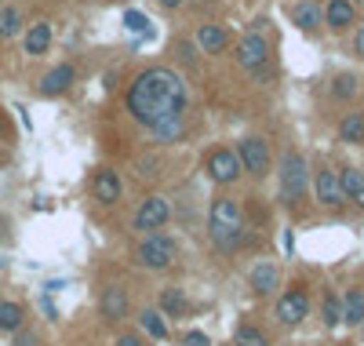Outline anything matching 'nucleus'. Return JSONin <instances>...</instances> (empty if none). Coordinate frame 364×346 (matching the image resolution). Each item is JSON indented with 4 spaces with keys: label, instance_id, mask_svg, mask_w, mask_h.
I'll return each mask as SVG.
<instances>
[{
    "label": "nucleus",
    "instance_id": "nucleus-26",
    "mask_svg": "<svg viewBox=\"0 0 364 346\" xmlns=\"http://www.w3.org/2000/svg\"><path fill=\"white\" fill-rule=\"evenodd\" d=\"M233 346H269L266 332L262 328H252V325H240L237 335H233Z\"/></svg>",
    "mask_w": 364,
    "mask_h": 346
},
{
    "label": "nucleus",
    "instance_id": "nucleus-5",
    "mask_svg": "<svg viewBox=\"0 0 364 346\" xmlns=\"http://www.w3.org/2000/svg\"><path fill=\"white\" fill-rule=\"evenodd\" d=\"M204 172L211 175V182H219V186H233L240 175H245L237 150H230V146L211 150V153H208V161H204Z\"/></svg>",
    "mask_w": 364,
    "mask_h": 346
},
{
    "label": "nucleus",
    "instance_id": "nucleus-3",
    "mask_svg": "<svg viewBox=\"0 0 364 346\" xmlns=\"http://www.w3.org/2000/svg\"><path fill=\"white\" fill-rule=\"evenodd\" d=\"M175 259H178V244H175V237H168L161 230L146 234L139 241V248H135V263L146 266V270H168Z\"/></svg>",
    "mask_w": 364,
    "mask_h": 346
},
{
    "label": "nucleus",
    "instance_id": "nucleus-23",
    "mask_svg": "<svg viewBox=\"0 0 364 346\" xmlns=\"http://www.w3.org/2000/svg\"><path fill=\"white\" fill-rule=\"evenodd\" d=\"M186 310H190V303H186V295H182L178 288H164L161 292V313L164 318H182Z\"/></svg>",
    "mask_w": 364,
    "mask_h": 346
},
{
    "label": "nucleus",
    "instance_id": "nucleus-9",
    "mask_svg": "<svg viewBox=\"0 0 364 346\" xmlns=\"http://www.w3.org/2000/svg\"><path fill=\"white\" fill-rule=\"evenodd\" d=\"M237 157H240V168H245L248 175L262 179L269 172V142H262V139H245L240 150H237Z\"/></svg>",
    "mask_w": 364,
    "mask_h": 346
},
{
    "label": "nucleus",
    "instance_id": "nucleus-22",
    "mask_svg": "<svg viewBox=\"0 0 364 346\" xmlns=\"http://www.w3.org/2000/svg\"><path fill=\"white\" fill-rule=\"evenodd\" d=\"M343 321L364 325V292L360 288H350L346 292V299H343Z\"/></svg>",
    "mask_w": 364,
    "mask_h": 346
},
{
    "label": "nucleus",
    "instance_id": "nucleus-30",
    "mask_svg": "<svg viewBox=\"0 0 364 346\" xmlns=\"http://www.w3.org/2000/svg\"><path fill=\"white\" fill-rule=\"evenodd\" d=\"M343 321V303L336 295H324V325H339Z\"/></svg>",
    "mask_w": 364,
    "mask_h": 346
},
{
    "label": "nucleus",
    "instance_id": "nucleus-10",
    "mask_svg": "<svg viewBox=\"0 0 364 346\" xmlns=\"http://www.w3.org/2000/svg\"><path fill=\"white\" fill-rule=\"evenodd\" d=\"M306 313H310V295H306V288H291V292H284V295L277 299V321H281V325H299Z\"/></svg>",
    "mask_w": 364,
    "mask_h": 346
},
{
    "label": "nucleus",
    "instance_id": "nucleus-15",
    "mask_svg": "<svg viewBox=\"0 0 364 346\" xmlns=\"http://www.w3.org/2000/svg\"><path fill=\"white\" fill-rule=\"evenodd\" d=\"M226 44H230V37H226L223 26H200V29H197V48H200L204 55H223Z\"/></svg>",
    "mask_w": 364,
    "mask_h": 346
},
{
    "label": "nucleus",
    "instance_id": "nucleus-7",
    "mask_svg": "<svg viewBox=\"0 0 364 346\" xmlns=\"http://www.w3.org/2000/svg\"><path fill=\"white\" fill-rule=\"evenodd\" d=\"M171 219V208H168V201L164 197H146L139 208H135V230H142V234H157L164 223Z\"/></svg>",
    "mask_w": 364,
    "mask_h": 346
},
{
    "label": "nucleus",
    "instance_id": "nucleus-37",
    "mask_svg": "<svg viewBox=\"0 0 364 346\" xmlns=\"http://www.w3.org/2000/svg\"><path fill=\"white\" fill-rule=\"evenodd\" d=\"M360 4H364V0H360Z\"/></svg>",
    "mask_w": 364,
    "mask_h": 346
},
{
    "label": "nucleus",
    "instance_id": "nucleus-24",
    "mask_svg": "<svg viewBox=\"0 0 364 346\" xmlns=\"http://www.w3.org/2000/svg\"><path fill=\"white\" fill-rule=\"evenodd\" d=\"M26 310L18 303H0V332H22Z\"/></svg>",
    "mask_w": 364,
    "mask_h": 346
},
{
    "label": "nucleus",
    "instance_id": "nucleus-34",
    "mask_svg": "<svg viewBox=\"0 0 364 346\" xmlns=\"http://www.w3.org/2000/svg\"><path fill=\"white\" fill-rule=\"evenodd\" d=\"M15 346H37V335H18Z\"/></svg>",
    "mask_w": 364,
    "mask_h": 346
},
{
    "label": "nucleus",
    "instance_id": "nucleus-33",
    "mask_svg": "<svg viewBox=\"0 0 364 346\" xmlns=\"http://www.w3.org/2000/svg\"><path fill=\"white\" fill-rule=\"evenodd\" d=\"M353 51H357V58H364V26L357 29V37H353Z\"/></svg>",
    "mask_w": 364,
    "mask_h": 346
},
{
    "label": "nucleus",
    "instance_id": "nucleus-19",
    "mask_svg": "<svg viewBox=\"0 0 364 346\" xmlns=\"http://www.w3.org/2000/svg\"><path fill=\"white\" fill-rule=\"evenodd\" d=\"M48 48H51V26H48V22L29 26V33H26V51H29V55H44Z\"/></svg>",
    "mask_w": 364,
    "mask_h": 346
},
{
    "label": "nucleus",
    "instance_id": "nucleus-13",
    "mask_svg": "<svg viewBox=\"0 0 364 346\" xmlns=\"http://www.w3.org/2000/svg\"><path fill=\"white\" fill-rule=\"evenodd\" d=\"M353 19H357L353 0H328V8H324V22H328V29L343 33V29L353 26Z\"/></svg>",
    "mask_w": 364,
    "mask_h": 346
},
{
    "label": "nucleus",
    "instance_id": "nucleus-21",
    "mask_svg": "<svg viewBox=\"0 0 364 346\" xmlns=\"http://www.w3.org/2000/svg\"><path fill=\"white\" fill-rule=\"evenodd\" d=\"M339 139L350 142V146L364 142V113H346V117H343V124H339Z\"/></svg>",
    "mask_w": 364,
    "mask_h": 346
},
{
    "label": "nucleus",
    "instance_id": "nucleus-18",
    "mask_svg": "<svg viewBox=\"0 0 364 346\" xmlns=\"http://www.w3.org/2000/svg\"><path fill=\"white\" fill-rule=\"evenodd\" d=\"M73 66H70V62H63V66H55L44 80H41V91H44V95H63V91H70L73 88Z\"/></svg>",
    "mask_w": 364,
    "mask_h": 346
},
{
    "label": "nucleus",
    "instance_id": "nucleus-11",
    "mask_svg": "<svg viewBox=\"0 0 364 346\" xmlns=\"http://www.w3.org/2000/svg\"><path fill=\"white\" fill-rule=\"evenodd\" d=\"M91 194H95V201H99V204H117V201H120V194H124V182H120V175H117V172L102 168V172L95 175V182H91Z\"/></svg>",
    "mask_w": 364,
    "mask_h": 346
},
{
    "label": "nucleus",
    "instance_id": "nucleus-6",
    "mask_svg": "<svg viewBox=\"0 0 364 346\" xmlns=\"http://www.w3.org/2000/svg\"><path fill=\"white\" fill-rule=\"evenodd\" d=\"M237 66L240 70H248V73H259L266 66V58H269V41L262 33H248L245 41L237 44Z\"/></svg>",
    "mask_w": 364,
    "mask_h": 346
},
{
    "label": "nucleus",
    "instance_id": "nucleus-25",
    "mask_svg": "<svg viewBox=\"0 0 364 346\" xmlns=\"http://www.w3.org/2000/svg\"><path fill=\"white\" fill-rule=\"evenodd\" d=\"M154 132L161 142H175V139H182V113H175V117H164L161 124H154Z\"/></svg>",
    "mask_w": 364,
    "mask_h": 346
},
{
    "label": "nucleus",
    "instance_id": "nucleus-36",
    "mask_svg": "<svg viewBox=\"0 0 364 346\" xmlns=\"http://www.w3.org/2000/svg\"><path fill=\"white\" fill-rule=\"evenodd\" d=\"M0 41H4V33H0Z\"/></svg>",
    "mask_w": 364,
    "mask_h": 346
},
{
    "label": "nucleus",
    "instance_id": "nucleus-14",
    "mask_svg": "<svg viewBox=\"0 0 364 346\" xmlns=\"http://www.w3.org/2000/svg\"><path fill=\"white\" fill-rule=\"evenodd\" d=\"M277 288H281V270L273 263H259L252 270V292L255 295H273Z\"/></svg>",
    "mask_w": 364,
    "mask_h": 346
},
{
    "label": "nucleus",
    "instance_id": "nucleus-12",
    "mask_svg": "<svg viewBox=\"0 0 364 346\" xmlns=\"http://www.w3.org/2000/svg\"><path fill=\"white\" fill-rule=\"evenodd\" d=\"M99 313H102L106 321H120V318H128V292L120 288V285H109V288H102Z\"/></svg>",
    "mask_w": 364,
    "mask_h": 346
},
{
    "label": "nucleus",
    "instance_id": "nucleus-29",
    "mask_svg": "<svg viewBox=\"0 0 364 346\" xmlns=\"http://www.w3.org/2000/svg\"><path fill=\"white\" fill-rule=\"evenodd\" d=\"M124 26L132 29V33H139V37H142V33L149 37V19H146L142 11H124Z\"/></svg>",
    "mask_w": 364,
    "mask_h": 346
},
{
    "label": "nucleus",
    "instance_id": "nucleus-28",
    "mask_svg": "<svg viewBox=\"0 0 364 346\" xmlns=\"http://www.w3.org/2000/svg\"><path fill=\"white\" fill-rule=\"evenodd\" d=\"M18 26H22V15L15 8H4V15H0V33L11 37V33H18Z\"/></svg>",
    "mask_w": 364,
    "mask_h": 346
},
{
    "label": "nucleus",
    "instance_id": "nucleus-17",
    "mask_svg": "<svg viewBox=\"0 0 364 346\" xmlns=\"http://www.w3.org/2000/svg\"><path fill=\"white\" fill-rule=\"evenodd\" d=\"M291 22L299 29H306V33L321 29V4L317 0H299V4H291Z\"/></svg>",
    "mask_w": 364,
    "mask_h": 346
},
{
    "label": "nucleus",
    "instance_id": "nucleus-31",
    "mask_svg": "<svg viewBox=\"0 0 364 346\" xmlns=\"http://www.w3.org/2000/svg\"><path fill=\"white\" fill-rule=\"evenodd\" d=\"M182 346H211V339L204 335V332H186V335H182Z\"/></svg>",
    "mask_w": 364,
    "mask_h": 346
},
{
    "label": "nucleus",
    "instance_id": "nucleus-1",
    "mask_svg": "<svg viewBox=\"0 0 364 346\" xmlns=\"http://www.w3.org/2000/svg\"><path fill=\"white\" fill-rule=\"evenodd\" d=\"M182 110H186V84L175 70H146L128 88V113L146 128Z\"/></svg>",
    "mask_w": 364,
    "mask_h": 346
},
{
    "label": "nucleus",
    "instance_id": "nucleus-4",
    "mask_svg": "<svg viewBox=\"0 0 364 346\" xmlns=\"http://www.w3.org/2000/svg\"><path fill=\"white\" fill-rule=\"evenodd\" d=\"M281 197L284 204H299L302 197H306V186H310V168L306 161H302L299 153H284L281 157Z\"/></svg>",
    "mask_w": 364,
    "mask_h": 346
},
{
    "label": "nucleus",
    "instance_id": "nucleus-2",
    "mask_svg": "<svg viewBox=\"0 0 364 346\" xmlns=\"http://www.w3.org/2000/svg\"><path fill=\"white\" fill-rule=\"evenodd\" d=\"M208 237H211V244H215L219 251H226V256L245 244V211H240V204L233 197H219L215 204H211V211H208Z\"/></svg>",
    "mask_w": 364,
    "mask_h": 346
},
{
    "label": "nucleus",
    "instance_id": "nucleus-16",
    "mask_svg": "<svg viewBox=\"0 0 364 346\" xmlns=\"http://www.w3.org/2000/svg\"><path fill=\"white\" fill-rule=\"evenodd\" d=\"M339 186L343 197L353 201L357 208H364V172L360 168H339Z\"/></svg>",
    "mask_w": 364,
    "mask_h": 346
},
{
    "label": "nucleus",
    "instance_id": "nucleus-27",
    "mask_svg": "<svg viewBox=\"0 0 364 346\" xmlns=\"http://www.w3.org/2000/svg\"><path fill=\"white\" fill-rule=\"evenodd\" d=\"M331 95H336V99H353L357 95V77L353 73H343V77H336V88H331Z\"/></svg>",
    "mask_w": 364,
    "mask_h": 346
},
{
    "label": "nucleus",
    "instance_id": "nucleus-20",
    "mask_svg": "<svg viewBox=\"0 0 364 346\" xmlns=\"http://www.w3.org/2000/svg\"><path fill=\"white\" fill-rule=\"evenodd\" d=\"M139 328L149 339H168V325H164V313L161 310H142L139 313Z\"/></svg>",
    "mask_w": 364,
    "mask_h": 346
},
{
    "label": "nucleus",
    "instance_id": "nucleus-35",
    "mask_svg": "<svg viewBox=\"0 0 364 346\" xmlns=\"http://www.w3.org/2000/svg\"><path fill=\"white\" fill-rule=\"evenodd\" d=\"M161 4H164V8H178V4H182V0H161Z\"/></svg>",
    "mask_w": 364,
    "mask_h": 346
},
{
    "label": "nucleus",
    "instance_id": "nucleus-32",
    "mask_svg": "<svg viewBox=\"0 0 364 346\" xmlns=\"http://www.w3.org/2000/svg\"><path fill=\"white\" fill-rule=\"evenodd\" d=\"M113 346H146V342H142V335L124 332V335H117V342H113Z\"/></svg>",
    "mask_w": 364,
    "mask_h": 346
},
{
    "label": "nucleus",
    "instance_id": "nucleus-8",
    "mask_svg": "<svg viewBox=\"0 0 364 346\" xmlns=\"http://www.w3.org/2000/svg\"><path fill=\"white\" fill-rule=\"evenodd\" d=\"M314 194H317V201H321L328 211H339V208L346 204L343 186H339V172H336V168H321V172L314 175Z\"/></svg>",
    "mask_w": 364,
    "mask_h": 346
}]
</instances>
